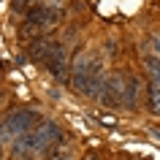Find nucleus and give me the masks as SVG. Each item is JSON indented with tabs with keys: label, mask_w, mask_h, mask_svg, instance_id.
<instances>
[{
	"label": "nucleus",
	"mask_w": 160,
	"mask_h": 160,
	"mask_svg": "<svg viewBox=\"0 0 160 160\" xmlns=\"http://www.w3.org/2000/svg\"><path fill=\"white\" fill-rule=\"evenodd\" d=\"M103 60L92 52L87 54H79L71 68V84H73L76 92L87 95V98H98V90L103 84Z\"/></svg>",
	"instance_id": "f257e3e1"
},
{
	"label": "nucleus",
	"mask_w": 160,
	"mask_h": 160,
	"mask_svg": "<svg viewBox=\"0 0 160 160\" xmlns=\"http://www.w3.org/2000/svg\"><path fill=\"white\" fill-rule=\"evenodd\" d=\"M62 138V130H60L54 122H41L38 128H33L30 133H25L22 138L14 141V155L22 158V155H35V152H52Z\"/></svg>",
	"instance_id": "f03ea898"
},
{
	"label": "nucleus",
	"mask_w": 160,
	"mask_h": 160,
	"mask_svg": "<svg viewBox=\"0 0 160 160\" xmlns=\"http://www.w3.org/2000/svg\"><path fill=\"white\" fill-rule=\"evenodd\" d=\"M60 8L57 6H35V8L27 11V19L25 25H22V30H19V35L25 38V41H35V38H43L41 33H46L49 27H54L60 22Z\"/></svg>",
	"instance_id": "7ed1b4c3"
},
{
	"label": "nucleus",
	"mask_w": 160,
	"mask_h": 160,
	"mask_svg": "<svg viewBox=\"0 0 160 160\" xmlns=\"http://www.w3.org/2000/svg\"><path fill=\"white\" fill-rule=\"evenodd\" d=\"M38 125H41L38 111H30V109L8 111L6 119L0 122V141H17V138H22L25 133H30Z\"/></svg>",
	"instance_id": "20e7f679"
},
{
	"label": "nucleus",
	"mask_w": 160,
	"mask_h": 160,
	"mask_svg": "<svg viewBox=\"0 0 160 160\" xmlns=\"http://www.w3.org/2000/svg\"><path fill=\"white\" fill-rule=\"evenodd\" d=\"M122 95H125V73H109L103 79L101 90H98L101 103L109 106V109H119L122 106Z\"/></svg>",
	"instance_id": "39448f33"
},
{
	"label": "nucleus",
	"mask_w": 160,
	"mask_h": 160,
	"mask_svg": "<svg viewBox=\"0 0 160 160\" xmlns=\"http://www.w3.org/2000/svg\"><path fill=\"white\" fill-rule=\"evenodd\" d=\"M43 65L49 68V73L54 76V79L62 82V79L68 76V52H65V46H62V43H54Z\"/></svg>",
	"instance_id": "423d86ee"
},
{
	"label": "nucleus",
	"mask_w": 160,
	"mask_h": 160,
	"mask_svg": "<svg viewBox=\"0 0 160 160\" xmlns=\"http://www.w3.org/2000/svg\"><path fill=\"white\" fill-rule=\"evenodd\" d=\"M138 92H141V82L136 76H128L125 73V95H122V106L128 111H136L138 106Z\"/></svg>",
	"instance_id": "0eeeda50"
},
{
	"label": "nucleus",
	"mask_w": 160,
	"mask_h": 160,
	"mask_svg": "<svg viewBox=\"0 0 160 160\" xmlns=\"http://www.w3.org/2000/svg\"><path fill=\"white\" fill-rule=\"evenodd\" d=\"M52 46H54V41H49V38H35V41H30V46H27V54H30L33 62H46Z\"/></svg>",
	"instance_id": "6e6552de"
},
{
	"label": "nucleus",
	"mask_w": 160,
	"mask_h": 160,
	"mask_svg": "<svg viewBox=\"0 0 160 160\" xmlns=\"http://www.w3.org/2000/svg\"><path fill=\"white\" fill-rule=\"evenodd\" d=\"M144 68L149 73V82H160V57H155L152 52H144Z\"/></svg>",
	"instance_id": "1a4fd4ad"
},
{
	"label": "nucleus",
	"mask_w": 160,
	"mask_h": 160,
	"mask_svg": "<svg viewBox=\"0 0 160 160\" xmlns=\"http://www.w3.org/2000/svg\"><path fill=\"white\" fill-rule=\"evenodd\" d=\"M147 98H149L152 114L160 117V82H149V84H147Z\"/></svg>",
	"instance_id": "9d476101"
},
{
	"label": "nucleus",
	"mask_w": 160,
	"mask_h": 160,
	"mask_svg": "<svg viewBox=\"0 0 160 160\" xmlns=\"http://www.w3.org/2000/svg\"><path fill=\"white\" fill-rule=\"evenodd\" d=\"M149 43H152V49H155V57H160V35H152Z\"/></svg>",
	"instance_id": "9b49d317"
},
{
	"label": "nucleus",
	"mask_w": 160,
	"mask_h": 160,
	"mask_svg": "<svg viewBox=\"0 0 160 160\" xmlns=\"http://www.w3.org/2000/svg\"><path fill=\"white\" fill-rule=\"evenodd\" d=\"M82 160H103V155H101L98 149H90V152H87V155H84Z\"/></svg>",
	"instance_id": "f8f14e48"
},
{
	"label": "nucleus",
	"mask_w": 160,
	"mask_h": 160,
	"mask_svg": "<svg viewBox=\"0 0 160 160\" xmlns=\"http://www.w3.org/2000/svg\"><path fill=\"white\" fill-rule=\"evenodd\" d=\"M27 6H33V0H14V8L17 11H25Z\"/></svg>",
	"instance_id": "ddd939ff"
},
{
	"label": "nucleus",
	"mask_w": 160,
	"mask_h": 160,
	"mask_svg": "<svg viewBox=\"0 0 160 160\" xmlns=\"http://www.w3.org/2000/svg\"><path fill=\"white\" fill-rule=\"evenodd\" d=\"M54 160H71V155H68V152H62V155H60V158H54Z\"/></svg>",
	"instance_id": "4468645a"
}]
</instances>
